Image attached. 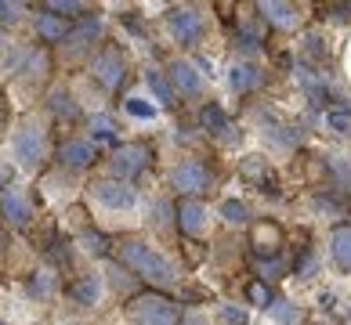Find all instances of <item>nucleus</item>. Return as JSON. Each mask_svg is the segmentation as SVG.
Segmentation results:
<instances>
[{
  "label": "nucleus",
  "mask_w": 351,
  "mask_h": 325,
  "mask_svg": "<svg viewBox=\"0 0 351 325\" xmlns=\"http://www.w3.org/2000/svg\"><path fill=\"white\" fill-rule=\"evenodd\" d=\"M221 217L228 220V224H246V220H250V210H246V206L239 203V199H225L221 203V210H217Z\"/></svg>",
  "instance_id": "30"
},
{
  "label": "nucleus",
  "mask_w": 351,
  "mask_h": 325,
  "mask_svg": "<svg viewBox=\"0 0 351 325\" xmlns=\"http://www.w3.org/2000/svg\"><path fill=\"white\" fill-rule=\"evenodd\" d=\"M98 36H101V18H98V15H84V18L69 29L66 51H69V55H80V51H87L90 44L98 40Z\"/></svg>",
  "instance_id": "15"
},
{
  "label": "nucleus",
  "mask_w": 351,
  "mask_h": 325,
  "mask_svg": "<svg viewBox=\"0 0 351 325\" xmlns=\"http://www.w3.org/2000/svg\"><path fill=\"white\" fill-rule=\"evenodd\" d=\"M171 185L181 192V195H199L206 185H210V166L199 163V159H189V163H181L174 166V174H171Z\"/></svg>",
  "instance_id": "9"
},
{
  "label": "nucleus",
  "mask_w": 351,
  "mask_h": 325,
  "mask_svg": "<svg viewBox=\"0 0 351 325\" xmlns=\"http://www.w3.org/2000/svg\"><path fill=\"white\" fill-rule=\"evenodd\" d=\"M69 29H73V25H69L66 18L51 15V11H44V15H36V36H40L44 44H66Z\"/></svg>",
  "instance_id": "19"
},
{
  "label": "nucleus",
  "mask_w": 351,
  "mask_h": 325,
  "mask_svg": "<svg viewBox=\"0 0 351 325\" xmlns=\"http://www.w3.org/2000/svg\"><path fill=\"white\" fill-rule=\"evenodd\" d=\"M145 83H149V90L156 94V101H160V105H174V83H171V76H163L160 69H149L145 73Z\"/></svg>",
  "instance_id": "24"
},
{
  "label": "nucleus",
  "mask_w": 351,
  "mask_h": 325,
  "mask_svg": "<svg viewBox=\"0 0 351 325\" xmlns=\"http://www.w3.org/2000/svg\"><path fill=\"white\" fill-rule=\"evenodd\" d=\"M149 159H152V148L145 145V141H127V145H120L109 155V174L116 181H131V177H138L141 170H145Z\"/></svg>",
  "instance_id": "5"
},
{
  "label": "nucleus",
  "mask_w": 351,
  "mask_h": 325,
  "mask_svg": "<svg viewBox=\"0 0 351 325\" xmlns=\"http://www.w3.org/2000/svg\"><path fill=\"white\" fill-rule=\"evenodd\" d=\"M250 246H254L257 257H276L279 246H282V228L276 220H257L250 228Z\"/></svg>",
  "instance_id": "14"
},
{
  "label": "nucleus",
  "mask_w": 351,
  "mask_h": 325,
  "mask_svg": "<svg viewBox=\"0 0 351 325\" xmlns=\"http://www.w3.org/2000/svg\"><path fill=\"white\" fill-rule=\"evenodd\" d=\"M80 242H84V250L95 253V257H106V253H109V239L101 235V231H84Z\"/></svg>",
  "instance_id": "34"
},
{
  "label": "nucleus",
  "mask_w": 351,
  "mask_h": 325,
  "mask_svg": "<svg viewBox=\"0 0 351 325\" xmlns=\"http://www.w3.org/2000/svg\"><path fill=\"white\" fill-rule=\"evenodd\" d=\"M123 109L131 112L134 120H156V112H160V109H156L152 101H145V98H127V101H123Z\"/></svg>",
  "instance_id": "33"
},
{
  "label": "nucleus",
  "mask_w": 351,
  "mask_h": 325,
  "mask_svg": "<svg viewBox=\"0 0 351 325\" xmlns=\"http://www.w3.org/2000/svg\"><path fill=\"white\" fill-rule=\"evenodd\" d=\"M55 289H58L55 271H36L33 282H29V293H33V296H40V300H47V296H55Z\"/></svg>",
  "instance_id": "27"
},
{
  "label": "nucleus",
  "mask_w": 351,
  "mask_h": 325,
  "mask_svg": "<svg viewBox=\"0 0 351 325\" xmlns=\"http://www.w3.org/2000/svg\"><path fill=\"white\" fill-rule=\"evenodd\" d=\"M0 260H4V231H0Z\"/></svg>",
  "instance_id": "42"
},
{
  "label": "nucleus",
  "mask_w": 351,
  "mask_h": 325,
  "mask_svg": "<svg viewBox=\"0 0 351 325\" xmlns=\"http://www.w3.org/2000/svg\"><path fill=\"white\" fill-rule=\"evenodd\" d=\"M330 253H333V260H337V268H341V271H351V224L333 228V235H330Z\"/></svg>",
  "instance_id": "21"
},
{
  "label": "nucleus",
  "mask_w": 351,
  "mask_h": 325,
  "mask_svg": "<svg viewBox=\"0 0 351 325\" xmlns=\"http://www.w3.org/2000/svg\"><path fill=\"white\" fill-rule=\"evenodd\" d=\"M282 275H286V264L279 257H261V260H257V278H261V282H276Z\"/></svg>",
  "instance_id": "28"
},
{
  "label": "nucleus",
  "mask_w": 351,
  "mask_h": 325,
  "mask_svg": "<svg viewBox=\"0 0 351 325\" xmlns=\"http://www.w3.org/2000/svg\"><path fill=\"white\" fill-rule=\"evenodd\" d=\"M90 73H95V80L106 87V90H120L123 80H127V73H131L123 47L106 44V47H101L98 55H95V62H90Z\"/></svg>",
  "instance_id": "4"
},
{
  "label": "nucleus",
  "mask_w": 351,
  "mask_h": 325,
  "mask_svg": "<svg viewBox=\"0 0 351 325\" xmlns=\"http://www.w3.org/2000/svg\"><path fill=\"white\" fill-rule=\"evenodd\" d=\"M51 112H55L58 116V120H66V123H76V120H80V105H76V101H73V94H69V90H51Z\"/></svg>",
  "instance_id": "23"
},
{
  "label": "nucleus",
  "mask_w": 351,
  "mask_h": 325,
  "mask_svg": "<svg viewBox=\"0 0 351 325\" xmlns=\"http://www.w3.org/2000/svg\"><path fill=\"white\" fill-rule=\"evenodd\" d=\"M0 325H4V322H0Z\"/></svg>",
  "instance_id": "43"
},
{
  "label": "nucleus",
  "mask_w": 351,
  "mask_h": 325,
  "mask_svg": "<svg viewBox=\"0 0 351 325\" xmlns=\"http://www.w3.org/2000/svg\"><path fill=\"white\" fill-rule=\"evenodd\" d=\"M90 195H95L101 206H109V210H134V203H138L134 188L127 185V181H116V177L95 181V185H90Z\"/></svg>",
  "instance_id": "7"
},
{
  "label": "nucleus",
  "mask_w": 351,
  "mask_h": 325,
  "mask_svg": "<svg viewBox=\"0 0 351 325\" xmlns=\"http://www.w3.org/2000/svg\"><path fill=\"white\" fill-rule=\"evenodd\" d=\"M127 322L131 325H178V304L163 293H138L127 304Z\"/></svg>",
  "instance_id": "2"
},
{
  "label": "nucleus",
  "mask_w": 351,
  "mask_h": 325,
  "mask_svg": "<svg viewBox=\"0 0 351 325\" xmlns=\"http://www.w3.org/2000/svg\"><path fill=\"white\" fill-rule=\"evenodd\" d=\"M95 159H98V145L90 138H66L58 145V163L69 166V170H87Z\"/></svg>",
  "instance_id": "11"
},
{
  "label": "nucleus",
  "mask_w": 351,
  "mask_h": 325,
  "mask_svg": "<svg viewBox=\"0 0 351 325\" xmlns=\"http://www.w3.org/2000/svg\"><path fill=\"white\" fill-rule=\"evenodd\" d=\"M167 25H171V36L178 44H199L203 40V33H206V18H203V11L199 8H171L167 11Z\"/></svg>",
  "instance_id": "6"
},
{
  "label": "nucleus",
  "mask_w": 351,
  "mask_h": 325,
  "mask_svg": "<svg viewBox=\"0 0 351 325\" xmlns=\"http://www.w3.org/2000/svg\"><path fill=\"white\" fill-rule=\"evenodd\" d=\"M185 325H206V318H203V315H192V318H189Z\"/></svg>",
  "instance_id": "40"
},
{
  "label": "nucleus",
  "mask_w": 351,
  "mask_h": 325,
  "mask_svg": "<svg viewBox=\"0 0 351 325\" xmlns=\"http://www.w3.org/2000/svg\"><path fill=\"white\" fill-rule=\"evenodd\" d=\"M304 55H311V58L322 62V58H330V44L322 40L319 33H308V36H304Z\"/></svg>",
  "instance_id": "35"
},
{
  "label": "nucleus",
  "mask_w": 351,
  "mask_h": 325,
  "mask_svg": "<svg viewBox=\"0 0 351 325\" xmlns=\"http://www.w3.org/2000/svg\"><path fill=\"white\" fill-rule=\"evenodd\" d=\"M337 11H344V18H351V4H341V8H337Z\"/></svg>",
  "instance_id": "41"
},
{
  "label": "nucleus",
  "mask_w": 351,
  "mask_h": 325,
  "mask_svg": "<svg viewBox=\"0 0 351 325\" xmlns=\"http://www.w3.org/2000/svg\"><path fill=\"white\" fill-rule=\"evenodd\" d=\"M268 315L276 318L279 325H301L304 322V311L297 307V304H290V300H276V304L268 307Z\"/></svg>",
  "instance_id": "26"
},
{
  "label": "nucleus",
  "mask_w": 351,
  "mask_h": 325,
  "mask_svg": "<svg viewBox=\"0 0 351 325\" xmlns=\"http://www.w3.org/2000/svg\"><path fill=\"white\" fill-rule=\"evenodd\" d=\"M116 134H120V127H116L112 116H106V112L90 116V138H95V145L98 141H116Z\"/></svg>",
  "instance_id": "25"
},
{
  "label": "nucleus",
  "mask_w": 351,
  "mask_h": 325,
  "mask_svg": "<svg viewBox=\"0 0 351 325\" xmlns=\"http://www.w3.org/2000/svg\"><path fill=\"white\" fill-rule=\"evenodd\" d=\"M199 123L206 134H214V138H225L228 130H232V120H228V112L217 105V101H206L203 112H199Z\"/></svg>",
  "instance_id": "20"
},
{
  "label": "nucleus",
  "mask_w": 351,
  "mask_h": 325,
  "mask_svg": "<svg viewBox=\"0 0 351 325\" xmlns=\"http://www.w3.org/2000/svg\"><path fill=\"white\" fill-rule=\"evenodd\" d=\"M4 188H11V166L0 159V192H4Z\"/></svg>",
  "instance_id": "39"
},
{
  "label": "nucleus",
  "mask_w": 351,
  "mask_h": 325,
  "mask_svg": "<svg viewBox=\"0 0 351 325\" xmlns=\"http://www.w3.org/2000/svg\"><path fill=\"white\" fill-rule=\"evenodd\" d=\"M109 275H112V282L120 285V289H123V285H131V275H127V271H123V264H120V268H112Z\"/></svg>",
  "instance_id": "38"
},
{
  "label": "nucleus",
  "mask_w": 351,
  "mask_h": 325,
  "mask_svg": "<svg viewBox=\"0 0 351 325\" xmlns=\"http://www.w3.org/2000/svg\"><path fill=\"white\" fill-rule=\"evenodd\" d=\"M76 304H84V307H90V304H98V296H101V282H98V275H84V278H76V282H69V289H66Z\"/></svg>",
  "instance_id": "22"
},
{
  "label": "nucleus",
  "mask_w": 351,
  "mask_h": 325,
  "mask_svg": "<svg viewBox=\"0 0 351 325\" xmlns=\"http://www.w3.org/2000/svg\"><path fill=\"white\" fill-rule=\"evenodd\" d=\"M326 127L333 134L351 138V109H326Z\"/></svg>",
  "instance_id": "29"
},
{
  "label": "nucleus",
  "mask_w": 351,
  "mask_h": 325,
  "mask_svg": "<svg viewBox=\"0 0 351 325\" xmlns=\"http://www.w3.org/2000/svg\"><path fill=\"white\" fill-rule=\"evenodd\" d=\"M116 253H120V264H123L127 271H134V275H141V278L152 282V285H174V282L181 278L174 260L163 257L156 246L141 242V239H123Z\"/></svg>",
  "instance_id": "1"
},
{
  "label": "nucleus",
  "mask_w": 351,
  "mask_h": 325,
  "mask_svg": "<svg viewBox=\"0 0 351 325\" xmlns=\"http://www.w3.org/2000/svg\"><path fill=\"white\" fill-rule=\"evenodd\" d=\"M261 11V18L268 25H276V29H297L301 25V8L297 4H282V0H261L257 4Z\"/></svg>",
  "instance_id": "13"
},
{
  "label": "nucleus",
  "mask_w": 351,
  "mask_h": 325,
  "mask_svg": "<svg viewBox=\"0 0 351 325\" xmlns=\"http://www.w3.org/2000/svg\"><path fill=\"white\" fill-rule=\"evenodd\" d=\"M246 300L257 304V307H271V289H268V282L254 278L250 285H246Z\"/></svg>",
  "instance_id": "32"
},
{
  "label": "nucleus",
  "mask_w": 351,
  "mask_h": 325,
  "mask_svg": "<svg viewBox=\"0 0 351 325\" xmlns=\"http://www.w3.org/2000/svg\"><path fill=\"white\" fill-rule=\"evenodd\" d=\"M171 83L181 98H203V73L196 69V62L178 58L171 65Z\"/></svg>",
  "instance_id": "12"
},
{
  "label": "nucleus",
  "mask_w": 351,
  "mask_h": 325,
  "mask_svg": "<svg viewBox=\"0 0 351 325\" xmlns=\"http://www.w3.org/2000/svg\"><path fill=\"white\" fill-rule=\"evenodd\" d=\"M221 318H225V325H246L250 322L246 307H236V304H221Z\"/></svg>",
  "instance_id": "36"
},
{
  "label": "nucleus",
  "mask_w": 351,
  "mask_h": 325,
  "mask_svg": "<svg viewBox=\"0 0 351 325\" xmlns=\"http://www.w3.org/2000/svg\"><path fill=\"white\" fill-rule=\"evenodd\" d=\"M174 217H178L181 235H189V239H203L206 231H210V210H206L199 199H181Z\"/></svg>",
  "instance_id": "8"
},
{
  "label": "nucleus",
  "mask_w": 351,
  "mask_h": 325,
  "mask_svg": "<svg viewBox=\"0 0 351 325\" xmlns=\"http://www.w3.org/2000/svg\"><path fill=\"white\" fill-rule=\"evenodd\" d=\"M326 163H330V170H333L337 177H341V181H344V185H351V166H348V163L341 159V155H330V159H326Z\"/></svg>",
  "instance_id": "37"
},
{
  "label": "nucleus",
  "mask_w": 351,
  "mask_h": 325,
  "mask_svg": "<svg viewBox=\"0 0 351 325\" xmlns=\"http://www.w3.org/2000/svg\"><path fill=\"white\" fill-rule=\"evenodd\" d=\"M44 11H51V15H58V18H73V15H80V11H87V4H80V0H47Z\"/></svg>",
  "instance_id": "31"
},
{
  "label": "nucleus",
  "mask_w": 351,
  "mask_h": 325,
  "mask_svg": "<svg viewBox=\"0 0 351 325\" xmlns=\"http://www.w3.org/2000/svg\"><path fill=\"white\" fill-rule=\"evenodd\" d=\"M0 213L11 228H25L33 220V199L25 188H4L0 192Z\"/></svg>",
  "instance_id": "10"
},
{
  "label": "nucleus",
  "mask_w": 351,
  "mask_h": 325,
  "mask_svg": "<svg viewBox=\"0 0 351 325\" xmlns=\"http://www.w3.org/2000/svg\"><path fill=\"white\" fill-rule=\"evenodd\" d=\"M239 181H246L250 188L268 192V188H271V181H276V174H271L268 159H261V155H246V159L239 163Z\"/></svg>",
  "instance_id": "17"
},
{
  "label": "nucleus",
  "mask_w": 351,
  "mask_h": 325,
  "mask_svg": "<svg viewBox=\"0 0 351 325\" xmlns=\"http://www.w3.org/2000/svg\"><path fill=\"white\" fill-rule=\"evenodd\" d=\"M11 155L19 159L22 170H40L47 159V130L36 123H25L22 130H15L11 138Z\"/></svg>",
  "instance_id": "3"
},
{
  "label": "nucleus",
  "mask_w": 351,
  "mask_h": 325,
  "mask_svg": "<svg viewBox=\"0 0 351 325\" xmlns=\"http://www.w3.org/2000/svg\"><path fill=\"white\" fill-rule=\"evenodd\" d=\"M293 73H297V83H301L304 98L311 101V105H326V101H330L326 73H315V69H308V65H297Z\"/></svg>",
  "instance_id": "16"
},
{
  "label": "nucleus",
  "mask_w": 351,
  "mask_h": 325,
  "mask_svg": "<svg viewBox=\"0 0 351 325\" xmlns=\"http://www.w3.org/2000/svg\"><path fill=\"white\" fill-rule=\"evenodd\" d=\"M228 83H232L236 94H250V90H257V87L265 83V73L257 69L254 62H236L228 69Z\"/></svg>",
  "instance_id": "18"
}]
</instances>
